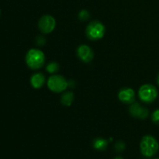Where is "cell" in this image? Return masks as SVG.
<instances>
[{"instance_id":"6da1fadb","label":"cell","mask_w":159,"mask_h":159,"mask_svg":"<svg viewBox=\"0 0 159 159\" xmlns=\"http://www.w3.org/2000/svg\"><path fill=\"white\" fill-rule=\"evenodd\" d=\"M140 149L144 156L151 158L157 154L159 149V144L156 138L152 135H144L140 143Z\"/></svg>"},{"instance_id":"7a4b0ae2","label":"cell","mask_w":159,"mask_h":159,"mask_svg":"<svg viewBox=\"0 0 159 159\" xmlns=\"http://www.w3.org/2000/svg\"><path fill=\"white\" fill-rule=\"evenodd\" d=\"M26 63L32 70L41 68L45 63L44 53L39 49H30L26 54Z\"/></svg>"},{"instance_id":"3957f363","label":"cell","mask_w":159,"mask_h":159,"mask_svg":"<svg viewBox=\"0 0 159 159\" xmlns=\"http://www.w3.org/2000/svg\"><path fill=\"white\" fill-rule=\"evenodd\" d=\"M106 27L100 21L94 20L90 22L85 29L87 37L91 40H98L102 38L105 34Z\"/></svg>"},{"instance_id":"277c9868","label":"cell","mask_w":159,"mask_h":159,"mask_svg":"<svg viewBox=\"0 0 159 159\" xmlns=\"http://www.w3.org/2000/svg\"><path fill=\"white\" fill-rule=\"evenodd\" d=\"M158 95V89L152 84H144L141 85L138 91V96L142 102L152 103L157 99Z\"/></svg>"},{"instance_id":"5b68a950","label":"cell","mask_w":159,"mask_h":159,"mask_svg":"<svg viewBox=\"0 0 159 159\" xmlns=\"http://www.w3.org/2000/svg\"><path fill=\"white\" fill-rule=\"evenodd\" d=\"M68 86V82L64 76L54 75L49 77L48 80V87L51 92L56 93H61L66 90Z\"/></svg>"},{"instance_id":"8992f818","label":"cell","mask_w":159,"mask_h":159,"mask_svg":"<svg viewBox=\"0 0 159 159\" xmlns=\"http://www.w3.org/2000/svg\"><path fill=\"white\" fill-rule=\"evenodd\" d=\"M56 26L55 19L51 15H44L38 22V28L41 33L44 34L52 32Z\"/></svg>"},{"instance_id":"52a82bcc","label":"cell","mask_w":159,"mask_h":159,"mask_svg":"<svg viewBox=\"0 0 159 159\" xmlns=\"http://www.w3.org/2000/svg\"><path fill=\"white\" fill-rule=\"evenodd\" d=\"M77 55L82 61L85 63H89L94 57V52L89 46L82 44L78 48Z\"/></svg>"},{"instance_id":"ba28073f","label":"cell","mask_w":159,"mask_h":159,"mask_svg":"<svg viewBox=\"0 0 159 159\" xmlns=\"http://www.w3.org/2000/svg\"><path fill=\"white\" fill-rule=\"evenodd\" d=\"M129 111L132 116L141 120L146 119L149 115L148 110L145 107H141L138 102H133L132 104H130Z\"/></svg>"},{"instance_id":"9c48e42d","label":"cell","mask_w":159,"mask_h":159,"mask_svg":"<svg viewBox=\"0 0 159 159\" xmlns=\"http://www.w3.org/2000/svg\"><path fill=\"white\" fill-rule=\"evenodd\" d=\"M118 98L123 103L132 104L135 101V93L132 89H122L118 93Z\"/></svg>"},{"instance_id":"30bf717a","label":"cell","mask_w":159,"mask_h":159,"mask_svg":"<svg viewBox=\"0 0 159 159\" xmlns=\"http://www.w3.org/2000/svg\"><path fill=\"white\" fill-rule=\"evenodd\" d=\"M45 83V76L38 72L33 75L30 78V84L34 89H40Z\"/></svg>"},{"instance_id":"8fae6325","label":"cell","mask_w":159,"mask_h":159,"mask_svg":"<svg viewBox=\"0 0 159 159\" xmlns=\"http://www.w3.org/2000/svg\"><path fill=\"white\" fill-rule=\"evenodd\" d=\"M75 99V95L72 92H65L63 93L61 97V102L64 106L66 107H70L72 104L73 101Z\"/></svg>"},{"instance_id":"7c38bea8","label":"cell","mask_w":159,"mask_h":159,"mask_svg":"<svg viewBox=\"0 0 159 159\" xmlns=\"http://www.w3.org/2000/svg\"><path fill=\"white\" fill-rule=\"evenodd\" d=\"M93 148L96 150L99 151H104L107 148L108 145V141L102 138H96L93 142Z\"/></svg>"},{"instance_id":"4fadbf2b","label":"cell","mask_w":159,"mask_h":159,"mask_svg":"<svg viewBox=\"0 0 159 159\" xmlns=\"http://www.w3.org/2000/svg\"><path fill=\"white\" fill-rule=\"evenodd\" d=\"M46 70L48 72L51 73V74H54L58 71L59 70V65L57 62H51L48 64L46 67Z\"/></svg>"},{"instance_id":"5bb4252c","label":"cell","mask_w":159,"mask_h":159,"mask_svg":"<svg viewBox=\"0 0 159 159\" xmlns=\"http://www.w3.org/2000/svg\"><path fill=\"white\" fill-rule=\"evenodd\" d=\"M90 17V14L89 12V11L83 9V10H81L79 13V19L82 21H85V20H89Z\"/></svg>"},{"instance_id":"9a60e30c","label":"cell","mask_w":159,"mask_h":159,"mask_svg":"<svg viewBox=\"0 0 159 159\" xmlns=\"http://www.w3.org/2000/svg\"><path fill=\"white\" fill-rule=\"evenodd\" d=\"M115 149H116V151H117L119 152H123L125 149V144L121 141H117L116 143V144H115Z\"/></svg>"},{"instance_id":"2e32d148","label":"cell","mask_w":159,"mask_h":159,"mask_svg":"<svg viewBox=\"0 0 159 159\" xmlns=\"http://www.w3.org/2000/svg\"><path fill=\"white\" fill-rule=\"evenodd\" d=\"M152 120L155 124H159V109L155 110L152 115Z\"/></svg>"},{"instance_id":"e0dca14e","label":"cell","mask_w":159,"mask_h":159,"mask_svg":"<svg viewBox=\"0 0 159 159\" xmlns=\"http://www.w3.org/2000/svg\"><path fill=\"white\" fill-rule=\"evenodd\" d=\"M36 43H37L38 45H40V46H42V45H43L45 43V42H46V40H45L44 37H41V36H38V37H37V40H36Z\"/></svg>"},{"instance_id":"ac0fdd59","label":"cell","mask_w":159,"mask_h":159,"mask_svg":"<svg viewBox=\"0 0 159 159\" xmlns=\"http://www.w3.org/2000/svg\"><path fill=\"white\" fill-rule=\"evenodd\" d=\"M157 83H158V85H159V73H158V76H157Z\"/></svg>"},{"instance_id":"d6986e66","label":"cell","mask_w":159,"mask_h":159,"mask_svg":"<svg viewBox=\"0 0 159 159\" xmlns=\"http://www.w3.org/2000/svg\"><path fill=\"white\" fill-rule=\"evenodd\" d=\"M114 159H124L122 158V157H120V156H118V157H116V158H115Z\"/></svg>"},{"instance_id":"ffe728a7","label":"cell","mask_w":159,"mask_h":159,"mask_svg":"<svg viewBox=\"0 0 159 159\" xmlns=\"http://www.w3.org/2000/svg\"><path fill=\"white\" fill-rule=\"evenodd\" d=\"M0 14H1V11H0Z\"/></svg>"},{"instance_id":"44dd1931","label":"cell","mask_w":159,"mask_h":159,"mask_svg":"<svg viewBox=\"0 0 159 159\" xmlns=\"http://www.w3.org/2000/svg\"><path fill=\"white\" fill-rule=\"evenodd\" d=\"M155 159H159V158H155Z\"/></svg>"}]
</instances>
